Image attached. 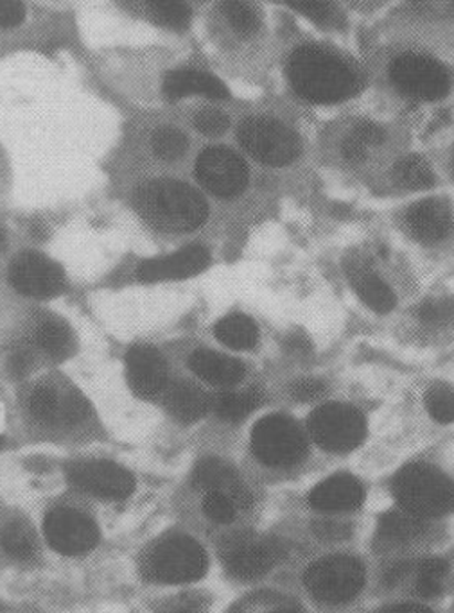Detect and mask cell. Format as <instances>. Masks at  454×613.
Instances as JSON below:
<instances>
[{"label":"cell","instance_id":"d4e9b609","mask_svg":"<svg viewBox=\"0 0 454 613\" xmlns=\"http://www.w3.org/2000/svg\"><path fill=\"white\" fill-rule=\"evenodd\" d=\"M34 342L54 361H63L74 352L72 330L60 319H43L34 330Z\"/></svg>","mask_w":454,"mask_h":613},{"label":"cell","instance_id":"4316f807","mask_svg":"<svg viewBox=\"0 0 454 613\" xmlns=\"http://www.w3.org/2000/svg\"><path fill=\"white\" fill-rule=\"evenodd\" d=\"M214 332L215 338L234 350H250L258 341L257 325L244 314H230L226 318L220 319Z\"/></svg>","mask_w":454,"mask_h":613},{"label":"cell","instance_id":"8d00e7d4","mask_svg":"<svg viewBox=\"0 0 454 613\" xmlns=\"http://www.w3.org/2000/svg\"><path fill=\"white\" fill-rule=\"evenodd\" d=\"M419 318L430 327L454 324V298H431L419 307Z\"/></svg>","mask_w":454,"mask_h":613},{"label":"cell","instance_id":"d6a6232c","mask_svg":"<svg viewBox=\"0 0 454 613\" xmlns=\"http://www.w3.org/2000/svg\"><path fill=\"white\" fill-rule=\"evenodd\" d=\"M151 148L160 160L172 162L186 155L187 148H189V138L178 128L163 126V128L157 129L151 137Z\"/></svg>","mask_w":454,"mask_h":613},{"label":"cell","instance_id":"60d3db41","mask_svg":"<svg viewBox=\"0 0 454 613\" xmlns=\"http://www.w3.org/2000/svg\"><path fill=\"white\" fill-rule=\"evenodd\" d=\"M24 17L22 0H0V29L19 28L24 22Z\"/></svg>","mask_w":454,"mask_h":613},{"label":"cell","instance_id":"f35d334b","mask_svg":"<svg viewBox=\"0 0 454 613\" xmlns=\"http://www.w3.org/2000/svg\"><path fill=\"white\" fill-rule=\"evenodd\" d=\"M209 603L198 592H183L175 595L160 606V613H207Z\"/></svg>","mask_w":454,"mask_h":613},{"label":"cell","instance_id":"7c38bea8","mask_svg":"<svg viewBox=\"0 0 454 613\" xmlns=\"http://www.w3.org/2000/svg\"><path fill=\"white\" fill-rule=\"evenodd\" d=\"M49 546L65 557H82L99 543V528L91 517L71 508L49 511L43 522Z\"/></svg>","mask_w":454,"mask_h":613},{"label":"cell","instance_id":"3957f363","mask_svg":"<svg viewBox=\"0 0 454 613\" xmlns=\"http://www.w3.org/2000/svg\"><path fill=\"white\" fill-rule=\"evenodd\" d=\"M393 495L402 509L421 518L444 517L454 509V483L435 466L413 463L393 479Z\"/></svg>","mask_w":454,"mask_h":613},{"label":"cell","instance_id":"7402d4cb","mask_svg":"<svg viewBox=\"0 0 454 613\" xmlns=\"http://www.w3.org/2000/svg\"><path fill=\"white\" fill-rule=\"evenodd\" d=\"M408 223L422 243H441L451 230V210L444 200L427 198L408 210Z\"/></svg>","mask_w":454,"mask_h":613},{"label":"cell","instance_id":"d590c367","mask_svg":"<svg viewBox=\"0 0 454 613\" xmlns=\"http://www.w3.org/2000/svg\"><path fill=\"white\" fill-rule=\"evenodd\" d=\"M426 408L439 423L454 422V390L436 382L426 391Z\"/></svg>","mask_w":454,"mask_h":613},{"label":"cell","instance_id":"8992f818","mask_svg":"<svg viewBox=\"0 0 454 613\" xmlns=\"http://www.w3.org/2000/svg\"><path fill=\"white\" fill-rule=\"evenodd\" d=\"M309 594L324 604H344L355 600L365 585L361 561L335 554L313 563L304 575Z\"/></svg>","mask_w":454,"mask_h":613},{"label":"cell","instance_id":"f1b7e54d","mask_svg":"<svg viewBox=\"0 0 454 613\" xmlns=\"http://www.w3.org/2000/svg\"><path fill=\"white\" fill-rule=\"evenodd\" d=\"M393 180L398 181V186L404 189H430L435 183V175L431 171L430 163L424 158L412 157L402 158L393 167Z\"/></svg>","mask_w":454,"mask_h":613},{"label":"cell","instance_id":"7a4b0ae2","mask_svg":"<svg viewBox=\"0 0 454 613\" xmlns=\"http://www.w3.org/2000/svg\"><path fill=\"white\" fill-rule=\"evenodd\" d=\"M134 204L140 218L162 232H192L209 218L205 198L177 180H151L135 189Z\"/></svg>","mask_w":454,"mask_h":613},{"label":"cell","instance_id":"1f68e13d","mask_svg":"<svg viewBox=\"0 0 454 613\" xmlns=\"http://www.w3.org/2000/svg\"><path fill=\"white\" fill-rule=\"evenodd\" d=\"M149 13L163 28L183 31L191 22V8L183 0H148Z\"/></svg>","mask_w":454,"mask_h":613},{"label":"cell","instance_id":"ab89813d","mask_svg":"<svg viewBox=\"0 0 454 613\" xmlns=\"http://www.w3.org/2000/svg\"><path fill=\"white\" fill-rule=\"evenodd\" d=\"M230 119L220 109H201L194 117V128L207 137H220L229 129Z\"/></svg>","mask_w":454,"mask_h":613},{"label":"cell","instance_id":"7bdbcfd3","mask_svg":"<svg viewBox=\"0 0 454 613\" xmlns=\"http://www.w3.org/2000/svg\"><path fill=\"white\" fill-rule=\"evenodd\" d=\"M350 135L358 138L359 142L365 144L367 148L369 146H379V144H383L387 140L384 129L378 126V124L370 123V120L356 124Z\"/></svg>","mask_w":454,"mask_h":613},{"label":"cell","instance_id":"e575fe53","mask_svg":"<svg viewBox=\"0 0 454 613\" xmlns=\"http://www.w3.org/2000/svg\"><path fill=\"white\" fill-rule=\"evenodd\" d=\"M293 10L313 20L321 28H336L340 24V11L332 0H286Z\"/></svg>","mask_w":454,"mask_h":613},{"label":"cell","instance_id":"c3c4849f","mask_svg":"<svg viewBox=\"0 0 454 613\" xmlns=\"http://www.w3.org/2000/svg\"><path fill=\"white\" fill-rule=\"evenodd\" d=\"M270 613H304L302 610L295 609V606H278V609L272 610Z\"/></svg>","mask_w":454,"mask_h":613},{"label":"cell","instance_id":"cb8c5ba5","mask_svg":"<svg viewBox=\"0 0 454 613\" xmlns=\"http://www.w3.org/2000/svg\"><path fill=\"white\" fill-rule=\"evenodd\" d=\"M166 408L172 419L189 425L200 422L214 408V400L205 390H201L200 385L192 382H175L166 395Z\"/></svg>","mask_w":454,"mask_h":613},{"label":"cell","instance_id":"6da1fadb","mask_svg":"<svg viewBox=\"0 0 454 613\" xmlns=\"http://www.w3.org/2000/svg\"><path fill=\"white\" fill-rule=\"evenodd\" d=\"M287 77L298 96L316 105H332L355 96L361 80L341 57L326 49L300 47L287 63Z\"/></svg>","mask_w":454,"mask_h":613},{"label":"cell","instance_id":"44dd1931","mask_svg":"<svg viewBox=\"0 0 454 613\" xmlns=\"http://www.w3.org/2000/svg\"><path fill=\"white\" fill-rule=\"evenodd\" d=\"M163 96L169 101L183 99L187 96H205L209 99H229L230 92L223 82L207 72L192 68H178L169 72L163 80Z\"/></svg>","mask_w":454,"mask_h":613},{"label":"cell","instance_id":"52a82bcc","mask_svg":"<svg viewBox=\"0 0 454 613\" xmlns=\"http://www.w3.org/2000/svg\"><path fill=\"white\" fill-rule=\"evenodd\" d=\"M237 138L244 151L264 166L283 167L297 160L300 138L286 124L270 117H249L240 124Z\"/></svg>","mask_w":454,"mask_h":613},{"label":"cell","instance_id":"74e56055","mask_svg":"<svg viewBox=\"0 0 454 613\" xmlns=\"http://www.w3.org/2000/svg\"><path fill=\"white\" fill-rule=\"evenodd\" d=\"M203 514L218 524H230L237 515V505L226 495L209 492L203 499Z\"/></svg>","mask_w":454,"mask_h":613},{"label":"cell","instance_id":"4fadbf2b","mask_svg":"<svg viewBox=\"0 0 454 613\" xmlns=\"http://www.w3.org/2000/svg\"><path fill=\"white\" fill-rule=\"evenodd\" d=\"M67 479L80 490L96 495L101 499H126L135 490L131 472L117 463L103 459L68 463Z\"/></svg>","mask_w":454,"mask_h":613},{"label":"cell","instance_id":"30bf717a","mask_svg":"<svg viewBox=\"0 0 454 613\" xmlns=\"http://www.w3.org/2000/svg\"><path fill=\"white\" fill-rule=\"evenodd\" d=\"M390 77L401 94L419 101H439L451 88L450 72L433 57L407 53L390 67Z\"/></svg>","mask_w":454,"mask_h":613},{"label":"cell","instance_id":"9a60e30c","mask_svg":"<svg viewBox=\"0 0 454 613\" xmlns=\"http://www.w3.org/2000/svg\"><path fill=\"white\" fill-rule=\"evenodd\" d=\"M29 411L36 422L43 425H77L88 416V404L77 393L60 395L53 385L42 384L34 388L29 397Z\"/></svg>","mask_w":454,"mask_h":613},{"label":"cell","instance_id":"277c9868","mask_svg":"<svg viewBox=\"0 0 454 613\" xmlns=\"http://www.w3.org/2000/svg\"><path fill=\"white\" fill-rule=\"evenodd\" d=\"M207 552L194 538L172 535L149 549L144 557L142 571L157 583H192L205 575Z\"/></svg>","mask_w":454,"mask_h":613},{"label":"cell","instance_id":"5bb4252c","mask_svg":"<svg viewBox=\"0 0 454 613\" xmlns=\"http://www.w3.org/2000/svg\"><path fill=\"white\" fill-rule=\"evenodd\" d=\"M8 278L20 295L36 300L54 298L65 287V273L60 264L40 253H20L10 264Z\"/></svg>","mask_w":454,"mask_h":613},{"label":"cell","instance_id":"f907efd6","mask_svg":"<svg viewBox=\"0 0 454 613\" xmlns=\"http://www.w3.org/2000/svg\"><path fill=\"white\" fill-rule=\"evenodd\" d=\"M2 445H4V437L0 436V448H2Z\"/></svg>","mask_w":454,"mask_h":613},{"label":"cell","instance_id":"7dc6e473","mask_svg":"<svg viewBox=\"0 0 454 613\" xmlns=\"http://www.w3.org/2000/svg\"><path fill=\"white\" fill-rule=\"evenodd\" d=\"M387 613H433L426 606H421V604H398V606H392Z\"/></svg>","mask_w":454,"mask_h":613},{"label":"cell","instance_id":"ac0fdd59","mask_svg":"<svg viewBox=\"0 0 454 613\" xmlns=\"http://www.w3.org/2000/svg\"><path fill=\"white\" fill-rule=\"evenodd\" d=\"M192 483L200 490L218 492L234 500L237 508H249L252 505V494L244 485L240 474L218 457H205L198 463L192 474Z\"/></svg>","mask_w":454,"mask_h":613},{"label":"cell","instance_id":"83f0119b","mask_svg":"<svg viewBox=\"0 0 454 613\" xmlns=\"http://www.w3.org/2000/svg\"><path fill=\"white\" fill-rule=\"evenodd\" d=\"M264 393L257 385L246 388L243 391H232L215 400V413L226 422H241L249 414L254 413L255 409L263 402Z\"/></svg>","mask_w":454,"mask_h":613},{"label":"cell","instance_id":"ee69618b","mask_svg":"<svg viewBox=\"0 0 454 613\" xmlns=\"http://www.w3.org/2000/svg\"><path fill=\"white\" fill-rule=\"evenodd\" d=\"M326 393V384L318 379H298L292 385L293 399L309 402V400L320 399Z\"/></svg>","mask_w":454,"mask_h":613},{"label":"cell","instance_id":"f546056e","mask_svg":"<svg viewBox=\"0 0 454 613\" xmlns=\"http://www.w3.org/2000/svg\"><path fill=\"white\" fill-rule=\"evenodd\" d=\"M0 546L10 557L28 560L36 551V537L28 524L14 520L0 532Z\"/></svg>","mask_w":454,"mask_h":613},{"label":"cell","instance_id":"b9f144b4","mask_svg":"<svg viewBox=\"0 0 454 613\" xmlns=\"http://www.w3.org/2000/svg\"><path fill=\"white\" fill-rule=\"evenodd\" d=\"M313 532L316 537L327 542H340L350 535V526L338 522V520H318L313 524Z\"/></svg>","mask_w":454,"mask_h":613},{"label":"cell","instance_id":"d6986e66","mask_svg":"<svg viewBox=\"0 0 454 613\" xmlns=\"http://www.w3.org/2000/svg\"><path fill=\"white\" fill-rule=\"evenodd\" d=\"M365 490L356 477L340 474L315 486L309 495V505L318 511H352L363 505Z\"/></svg>","mask_w":454,"mask_h":613},{"label":"cell","instance_id":"681fc988","mask_svg":"<svg viewBox=\"0 0 454 613\" xmlns=\"http://www.w3.org/2000/svg\"><path fill=\"white\" fill-rule=\"evenodd\" d=\"M4 246H6V235H4V232L0 230V252L4 250Z\"/></svg>","mask_w":454,"mask_h":613},{"label":"cell","instance_id":"f6af8a7d","mask_svg":"<svg viewBox=\"0 0 454 613\" xmlns=\"http://www.w3.org/2000/svg\"><path fill=\"white\" fill-rule=\"evenodd\" d=\"M33 367V356L25 348H19L10 359V373L17 379L28 376L29 370Z\"/></svg>","mask_w":454,"mask_h":613},{"label":"cell","instance_id":"2e32d148","mask_svg":"<svg viewBox=\"0 0 454 613\" xmlns=\"http://www.w3.org/2000/svg\"><path fill=\"white\" fill-rule=\"evenodd\" d=\"M126 377L135 395L154 399L168 384V362L157 348L135 345L126 353Z\"/></svg>","mask_w":454,"mask_h":613},{"label":"cell","instance_id":"484cf974","mask_svg":"<svg viewBox=\"0 0 454 613\" xmlns=\"http://www.w3.org/2000/svg\"><path fill=\"white\" fill-rule=\"evenodd\" d=\"M424 531H426L424 518L416 517L402 508L384 514L379 520V537L383 538L384 542H412Z\"/></svg>","mask_w":454,"mask_h":613},{"label":"cell","instance_id":"9c48e42d","mask_svg":"<svg viewBox=\"0 0 454 613\" xmlns=\"http://www.w3.org/2000/svg\"><path fill=\"white\" fill-rule=\"evenodd\" d=\"M309 433L318 447L344 454L363 443L367 422L352 405L327 404L309 416Z\"/></svg>","mask_w":454,"mask_h":613},{"label":"cell","instance_id":"603a6c76","mask_svg":"<svg viewBox=\"0 0 454 613\" xmlns=\"http://www.w3.org/2000/svg\"><path fill=\"white\" fill-rule=\"evenodd\" d=\"M189 367L200 379L220 388L240 384L246 373L243 362L207 348H200L189 357Z\"/></svg>","mask_w":454,"mask_h":613},{"label":"cell","instance_id":"836d02e7","mask_svg":"<svg viewBox=\"0 0 454 613\" xmlns=\"http://www.w3.org/2000/svg\"><path fill=\"white\" fill-rule=\"evenodd\" d=\"M221 11L225 14L226 22L240 36H252L257 33V13L246 0H223Z\"/></svg>","mask_w":454,"mask_h":613},{"label":"cell","instance_id":"816d5d0a","mask_svg":"<svg viewBox=\"0 0 454 613\" xmlns=\"http://www.w3.org/2000/svg\"><path fill=\"white\" fill-rule=\"evenodd\" d=\"M451 2H453V8H454V0H451Z\"/></svg>","mask_w":454,"mask_h":613},{"label":"cell","instance_id":"8fae6325","mask_svg":"<svg viewBox=\"0 0 454 613\" xmlns=\"http://www.w3.org/2000/svg\"><path fill=\"white\" fill-rule=\"evenodd\" d=\"M197 178L218 198H235L249 186V167L229 148H207L197 160Z\"/></svg>","mask_w":454,"mask_h":613},{"label":"cell","instance_id":"e0dca14e","mask_svg":"<svg viewBox=\"0 0 454 613\" xmlns=\"http://www.w3.org/2000/svg\"><path fill=\"white\" fill-rule=\"evenodd\" d=\"M211 262V255L203 246H187L180 252L168 257L151 258L139 266V276L142 282L183 281L189 276L203 272Z\"/></svg>","mask_w":454,"mask_h":613},{"label":"cell","instance_id":"5b68a950","mask_svg":"<svg viewBox=\"0 0 454 613\" xmlns=\"http://www.w3.org/2000/svg\"><path fill=\"white\" fill-rule=\"evenodd\" d=\"M220 557L230 574L240 580H257L284 560L286 547L266 535L234 532L221 540Z\"/></svg>","mask_w":454,"mask_h":613},{"label":"cell","instance_id":"ba28073f","mask_svg":"<svg viewBox=\"0 0 454 613\" xmlns=\"http://www.w3.org/2000/svg\"><path fill=\"white\" fill-rule=\"evenodd\" d=\"M252 451L258 462L266 466L289 468L306 457V436L295 420L283 414H272L255 425Z\"/></svg>","mask_w":454,"mask_h":613},{"label":"cell","instance_id":"4dcf8cb0","mask_svg":"<svg viewBox=\"0 0 454 613\" xmlns=\"http://www.w3.org/2000/svg\"><path fill=\"white\" fill-rule=\"evenodd\" d=\"M447 572H450V566L442 558H426V560L421 561L416 567V594L421 598L441 595Z\"/></svg>","mask_w":454,"mask_h":613},{"label":"cell","instance_id":"bcb514c9","mask_svg":"<svg viewBox=\"0 0 454 613\" xmlns=\"http://www.w3.org/2000/svg\"><path fill=\"white\" fill-rule=\"evenodd\" d=\"M367 146L359 142L358 138L349 137L345 138L344 144H341V152H344L345 160H349L352 163H361L365 158H367Z\"/></svg>","mask_w":454,"mask_h":613},{"label":"cell","instance_id":"ffe728a7","mask_svg":"<svg viewBox=\"0 0 454 613\" xmlns=\"http://www.w3.org/2000/svg\"><path fill=\"white\" fill-rule=\"evenodd\" d=\"M345 273L349 276L350 286L356 295L376 313H390L395 307L393 290L379 278L378 273L367 266L359 257L345 261Z\"/></svg>","mask_w":454,"mask_h":613},{"label":"cell","instance_id":"f5cc1de1","mask_svg":"<svg viewBox=\"0 0 454 613\" xmlns=\"http://www.w3.org/2000/svg\"><path fill=\"white\" fill-rule=\"evenodd\" d=\"M453 171H454V160H453Z\"/></svg>","mask_w":454,"mask_h":613}]
</instances>
